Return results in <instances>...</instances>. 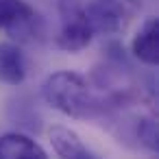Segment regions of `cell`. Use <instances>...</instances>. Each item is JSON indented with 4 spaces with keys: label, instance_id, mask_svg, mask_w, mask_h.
Returning <instances> with one entry per match:
<instances>
[{
    "label": "cell",
    "instance_id": "obj_3",
    "mask_svg": "<svg viewBox=\"0 0 159 159\" xmlns=\"http://www.w3.org/2000/svg\"><path fill=\"white\" fill-rule=\"evenodd\" d=\"M0 31L11 37L31 39L42 31L39 13L24 0H0Z\"/></svg>",
    "mask_w": 159,
    "mask_h": 159
},
{
    "label": "cell",
    "instance_id": "obj_2",
    "mask_svg": "<svg viewBox=\"0 0 159 159\" xmlns=\"http://www.w3.org/2000/svg\"><path fill=\"white\" fill-rule=\"evenodd\" d=\"M59 9L63 16V26L57 35V46L66 52H79L87 48V44L94 37V31L85 20L83 2L81 0H61Z\"/></svg>",
    "mask_w": 159,
    "mask_h": 159
},
{
    "label": "cell",
    "instance_id": "obj_7",
    "mask_svg": "<svg viewBox=\"0 0 159 159\" xmlns=\"http://www.w3.org/2000/svg\"><path fill=\"white\" fill-rule=\"evenodd\" d=\"M26 79V61L20 46L11 42L0 44V81L7 85H20Z\"/></svg>",
    "mask_w": 159,
    "mask_h": 159
},
{
    "label": "cell",
    "instance_id": "obj_5",
    "mask_svg": "<svg viewBox=\"0 0 159 159\" xmlns=\"http://www.w3.org/2000/svg\"><path fill=\"white\" fill-rule=\"evenodd\" d=\"M131 52L135 59H139L146 66H157L159 63V20L148 18L139 33L133 37Z\"/></svg>",
    "mask_w": 159,
    "mask_h": 159
},
{
    "label": "cell",
    "instance_id": "obj_1",
    "mask_svg": "<svg viewBox=\"0 0 159 159\" xmlns=\"http://www.w3.org/2000/svg\"><path fill=\"white\" fill-rule=\"evenodd\" d=\"M42 94H44V100L52 109L61 111L68 118H76V120L98 118L107 109L105 100H100L92 92L89 83L81 74L70 72V70L50 74L42 87Z\"/></svg>",
    "mask_w": 159,
    "mask_h": 159
},
{
    "label": "cell",
    "instance_id": "obj_8",
    "mask_svg": "<svg viewBox=\"0 0 159 159\" xmlns=\"http://www.w3.org/2000/svg\"><path fill=\"white\" fill-rule=\"evenodd\" d=\"M48 137H50L52 150L59 157H66V159H89L92 157V152L83 146L79 135L66 126H52Z\"/></svg>",
    "mask_w": 159,
    "mask_h": 159
},
{
    "label": "cell",
    "instance_id": "obj_9",
    "mask_svg": "<svg viewBox=\"0 0 159 159\" xmlns=\"http://www.w3.org/2000/svg\"><path fill=\"white\" fill-rule=\"evenodd\" d=\"M135 135L144 148H148L150 152H159V131L155 118H139L135 122Z\"/></svg>",
    "mask_w": 159,
    "mask_h": 159
},
{
    "label": "cell",
    "instance_id": "obj_4",
    "mask_svg": "<svg viewBox=\"0 0 159 159\" xmlns=\"http://www.w3.org/2000/svg\"><path fill=\"white\" fill-rule=\"evenodd\" d=\"M83 13L94 35H116L124 29L129 18L126 0H92L83 5Z\"/></svg>",
    "mask_w": 159,
    "mask_h": 159
},
{
    "label": "cell",
    "instance_id": "obj_6",
    "mask_svg": "<svg viewBox=\"0 0 159 159\" xmlns=\"http://www.w3.org/2000/svg\"><path fill=\"white\" fill-rule=\"evenodd\" d=\"M46 150L24 133L0 135V159H46Z\"/></svg>",
    "mask_w": 159,
    "mask_h": 159
}]
</instances>
